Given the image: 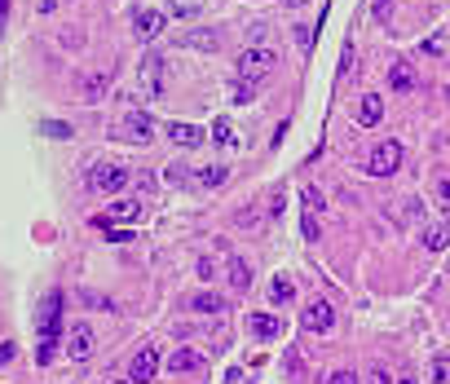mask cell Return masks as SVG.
<instances>
[{
	"instance_id": "obj_1",
	"label": "cell",
	"mask_w": 450,
	"mask_h": 384,
	"mask_svg": "<svg viewBox=\"0 0 450 384\" xmlns=\"http://www.w3.org/2000/svg\"><path fill=\"white\" fill-rule=\"evenodd\" d=\"M58 340H62V292H49L40 309V362H54Z\"/></svg>"
},
{
	"instance_id": "obj_2",
	"label": "cell",
	"mask_w": 450,
	"mask_h": 384,
	"mask_svg": "<svg viewBox=\"0 0 450 384\" xmlns=\"http://www.w3.org/2000/svg\"><path fill=\"white\" fill-rule=\"evenodd\" d=\"M274 66H278L274 49H270V44H252V49L239 58V75H243V80H261V75H270Z\"/></svg>"
},
{
	"instance_id": "obj_3",
	"label": "cell",
	"mask_w": 450,
	"mask_h": 384,
	"mask_svg": "<svg viewBox=\"0 0 450 384\" xmlns=\"http://www.w3.org/2000/svg\"><path fill=\"white\" fill-rule=\"evenodd\" d=\"M89 186H93V194H120V190L128 186V173L115 168V163H93Z\"/></svg>"
},
{
	"instance_id": "obj_4",
	"label": "cell",
	"mask_w": 450,
	"mask_h": 384,
	"mask_svg": "<svg viewBox=\"0 0 450 384\" xmlns=\"http://www.w3.org/2000/svg\"><path fill=\"white\" fill-rule=\"evenodd\" d=\"M397 168H402V146H397V142H380V146L371 150L366 173H371V177H393Z\"/></svg>"
},
{
	"instance_id": "obj_5",
	"label": "cell",
	"mask_w": 450,
	"mask_h": 384,
	"mask_svg": "<svg viewBox=\"0 0 450 384\" xmlns=\"http://www.w3.org/2000/svg\"><path fill=\"white\" fill-rule=\"evenodd\" d=\"M137 85H142L146 97H163V58H159V54H142Z\"/></svg>"
},
{
	"instance_id": "obj_6",
	"label": "cell",
	"mask_w": 450,
	"mask_h": 384,
	"mask_svg": "<svg viewBox=\"0 0 450 384\" xmlns=\"http://www.w3.org/2000/svg\"><path fill=\"white\" fill-rule=\"evenodd\" d=\"M159 376V349L155 345H142L137 354H132V362H128V380L132 384H150Z\"/></svg>"
},
{
	"instance_id": "obj_7",
	"label": "cell",
	"mask_w": 450,
	"mask_h": 384,
	"mask_svg": "<svg viewBox=\"0 0 450 384\" xmlns=\"http://www.w3.org/2000/svg\"><path fill=\"white\" fill-rule=\"evenodd\" d=\"M331 323H336V309H331L327 300H313V305H305V314H300V327H305L309 336H327Z\"/></svg>"
},
{
	"instance_id": "obj_8",
	"label": "cell",
	"mask_w": 450,
	"mask_h": 384,
	"mask_svg": "<svg viewBox=\"0 0 450 384\" xmlns=\"http://www.w3.org/2000/svg\"><path fill=\"white\" fill-rule=\"evenodd\" d=\"M66 354H71L75 362H85L93 354V327L89 323H75L71 331H66Z\"/></svg>"
},
{
	"instance_id": "obj_9",
	"label": "cell",
	"mask_w": 450,
	"mask_h": 384,
	"mask_svg": "<svg viewBox=\"0 0 450 384\" xmlns=\"http://www.w3.org/2000/svg\"><path fill=\"white\" fill-rule=\"evenodd\" d=\"M137 212H142V204H137V199H120V204H111V208H106V216H97L93 225H97V230H111L115 221H132Z\"/></svg>"
},
{
	"instance_id": "obj_10",
	"label": "cell",
	"mask_w": 450,
	"mask_h": 384,
	"mask_svg": "<svg viewBox=\"0 0 450 384\" xmlns=\"http://www.w3.org/2000/svg\"><path fill=\"white\" fill-rule=\"evenodd\" d=\"M204 137H208V132L199 128V124H168V142H173V146L194 150V146H204Z\"/></svg>"
},
{
	"instance_id": "obj_11",
	"label": "cell",
	"mask_w": 450,
	"mask_h": 384,
	"mask_svg": "<svg viewBox=\"0 0 450 384\" xmlns=\"http://www.w3.org/2000/svg\"><path fill=\"white\" fill-rule=\"evenodd\" d=\"M132 31H137V40H155L159 31H163V13L159 9H142L137 23H132Z\"/></svg>"
},
{
	"instance_id": "obj_12",
	"label": "cell",
	"mask_w": 450,
	"mask_h": 384,
	"mask_svg": "<svg viewBox=\"0 0 450 384\" xmlns=\"http://www.w3.org/2000/svg\"><path fill=\"white\" fill-rule=\"evenodd\" d=\"M177 44L181 49H204V54H216V49H221V36H216V31H186Z\"/></svg>"
},
{
	"instance_id": "obj_13",
	"label": "cell",
	"mask_w": 450,
	"mask_h": 384,
	"mask_svg": "<svg viewBox=\"0 0 450 384\" xmlns=\"http://www.w3.org/2000/svg\"><path fill=\"white\" fill-rule=\"evenodd\" d=\"M168 371H204V354L199 349H173Z\"/></svg>"
},
{
	"instance_id": "obj_14",
	"label": "cell",
	"mask_w": 450,
	"mask_h": 384,
	"mask_svg": "<svg viewBox=\"0 0 450 384\" xmlns=\"http://www.w3.org/2000/svg\"><path fill=\"white\" fill-rule=\"evenodd\" d=\"M380 115H385V97H380V93H366L362 106H358V124L371 128V124H380Z\"/></svg>"
},
{
	"instance_id": "obj_15",
	"label": "cell",
	"mask_w": 450,
	"mask_h": 384,
	"mask_svg": "<svg viewBox=\"0 0 450 384\" xmlns=\"http://www.w3.org/2000/svg\"><path fill=\"white\" fill-rule=\"evenodd\" d=\"M389 89H393V93H411V89H415V71H411L406 62H393V66H389Z\"/></svg>"
},
{
	"instance_id": "obj_16",
	"label": "cell",
	"mask_w": 450,
	"mask_h": 384,
	"mask_svg": "<svg viewBox=\"0 0 450 384\" xmlns=\"http://www.w3.org/2000/svg\"><path fill=\"white\" fill-rule=\"evenodd\" d=\"M247 327H252L256 336H265V340H274V336H282V323L274 318V314H252V318H247Z\"/></svg>"
},
{
	"instance_id": "obj_17",
	"label": "cell",
	"mask_w": 450,
	"mask_h": 384,
	"mask_svg": "<svg viewBox=\"0 0 450 384\" xmlns=\"http://www.w3.org/2000/svg\"><path fill=\"white\" fill-rule=\"evenodd\" d=\"M230 287H235V292H247V287H252V265H247L243 256L230 261Z\"/></svg>"
},
{
	"instance_id": "obj_18",
	"label": "cell",
	"mask_w": 450,
	"mask_h": 384,
	"mask_svg": "<svg viewBox=\"0 0 450 384\" xmlns=\"http://www.w3.org/2000/svg\"><path fill=\"white\" fill-rule=\"evenodd\" d=\"M190 309H194V314H221V309H225V300L216 296V292H199V296L190 300Z\"/></svg>"
},
{
	"instance_id": "obj_19",
	"label": "cell",
	"mask_w": 450,
	"mask_h": 384,
	"mask_svg": "<svg viewBox=\"0 0 450 384\" xmlns=\"http://www.w3.org/2000/svg\"><path fill=\"white\" fill-rule=\"evenodd\" d=\"M168 5L177 9V18H204L208 0H168Z\"/></svg>"
},
{
	"instance_id": "obj_20",
	"label": "cell",
	"mask_w": 450,
	"mask_h": 384,
	"mask_svg": "<svg viewBox=\"0 0 450 384\" xmlns=\"http://www.w3.org/2000/svg\"><path fill=\"white\" fill-rule=\"evenodd\" d=\"M194 181H199V186H221V181H225V163H208V168H199Z\"/></svg>"
},
{
	"instance_id": "obj_21",
	"label": "cell",
	"mask_w": 450,
	"mask_h": 384,
	"mask_svg": "<svg viewBox=\"0 0 450 384\" xmlns=\"http://www.w3.org/2000/svg\"><path fill=\"white\" fill-rule=\"evenodd\" d=\"M270 296H274V305H287V300L296 296V283L278 274V278H274V287H270Z\"/></svg>"
},
{
	"instance_id": "obj_22",
	"label": "cell",
	"mask_w": 450,
	"mask_h": 384,
	"mask_svg": "<svg viewBox=\"0 0 450 384\" xmlns=\"http://www.w3.org/2000/svg\"><path fill=\"white\" fill-rule=\"evenodd\" d=\"M128 137H137V142L150 137V120H146V115H128Z\"/></svg>"
},
{
	"instance_id": "obj_23",
	"label": "cell",
	"mask_w": 450,
	"mask_h": 384,
	"mask_svg": "<svg viewBox=\"0 0 450 384\" xmlns=\"http://www.w3.org/2000/svg\"><path fill=\"white\" fill-rule=\"evenodd\" d=\"M252 97H256V80H235V102H252Z\"/></svg>"
},
{
	"instance_id": "obj_24",
	"label": "cell",
	"mask_w": 450,
	"mask_h": 384,
	"mask_svg": "<svg viewBox=\"0 0 450 384\" xmlns=\"http://www.w3.org/2000/svg\"><path fill=\"white\" fill-rule=\"evenodd\" d=\"M212 142H216V146H235V132H230L225 120H212Z\"/></svg>"
},
{
	"instance_id": "obj_25",
	"label": "cell",
	"mask_w": 450,
	"mask_h": 384,
	"mask_svg": "<svg viewBox=\"0 0 450 384\" xmlns=\"http://www.w3.org/2000/svg\"><path fill=\"white\" fill-rule=\"evenodd\" d=\"M446 243H450V235H446V230H424V247H428V252H442Z\"/></svg>"
},
{
	"instance_id": "obj_26",
	"label": "cell",
	"mask_w": 450,
	"mask_h": 384,
	"mask_svg": "<svg viewBox=\"0 0 450 384\" xmlns=\"http://www.w3.org/2000/svg\"><path fill=\"white\" fill-rule=\"evenodd\" d=\"M450 380V358H437L432 362V384H446Z\"/></svg>"
},
{
	"instance_id": "obj_27",
	"label": "cell",
	"mask_w": 450,
	"mask_h": 384,
	"mask_svg": "<svg viewBox=\"0 0 450 384\" xmlns=\"http://www.w3.org/2000/svg\"><path fill=\"white\" fill-rule=\"evenodd\" d=\"M366 384H393V376L385 371V366H371V371H366Z\"/></svg>"
},
{
	"instance_id": "obj_28",
	"label": "cell",
	"mask_w": 450,
	"mask_h": 384,
	"mask_svg": "<svg viewBox=\"0 0 450 384\" xmlns=\"http://www.w3.org/2000/svg\"><path fill=\"white\" fill-rule=\"evenodd\" d=\"M168 181H173V186H186V181H190V173L181 168V163H173V168H168Z\"/></svg>"
},
{
	"instance_id": "obj_29",
	"label": "cell",
	"mask_w": 450,
	"mask_h": 384,
	"mask_svg": "<svg viewBox=\"0 0 450 384\" xmlns=\"http://www.w3.org/2000/svg\"><path fill=\"white\" fill-rule=\"evenodd\" d=\"M327 384H358V376H354V371H331Z\"/></svg>"
},
{
	"instance_id": "obj_30",
	"label": "cell",
	"mask_w": 450,
	"mask_h": 384,
	"mask_svg": "<svg viewBox=\"0 0 450 384\" xmlns=\"http://www.w3.org/2000/svg\"><path fill=\"white\" fill-rule=\"evenodd\" d=\"M102 89H106V80L93 75V80H89V102H97V97H102Z\"/></svg>"
},
{
	"instance_id": "obj_31",
	"label": "cell",
	"mask_w": 450,
	"mask_h": 384,
	"mask_svg": "<svg viewBox=\"0 0 450 384\" xmlns=\"http://www.w3.org/2000/svg\"><path fill=\"white\" fill-rule=\"evenodd\" d=\"M296 44L309 49V44H313V27H296Z\"/></svg>"
},
{
	"instance_id": "obj_32",
	"label": "cell",
	"mask_w": 450,
	"mask_h": 384,
	"mask_svg": "<svg viewBox=\"0 0 450 384\" xmlns=\"http://www.w3.org/2000/svg\"><path fill=\"white\" fill-rule=\"evenodd\" d=\"M305 239H318V221H313V212H305V230H300Z\"/></svg>"
},
{
	"instance_id": "obj_33",
	"label": "cell",
	"mask_w": 450,
	"mask_h": 384,
	"mask_svg": "<svg viewBox=\"0 0 450 384\" xmlns=\"http://www.w3.org/2000/svg\"><path fill=\"white\" fill-rule=\"evenodd\" d=\"M44 132H49V137H66L71 128H66V124H58V120H49V124H44Z\"/></svg>"
},
{
	"instance_id": "obj_34",
	"label": "cell",
	"mask_w": 450,
	"mask_h": 384,
	"mask_svg": "<svg viewBox=\"0 0 450 384\" xmlns=\"http://www.w3.org/2000/svg\"><path fill=\"white\" fill-rule=\"evenodd\" d=\"M106 239H111V243H128L132 230H106Z\"/></svg>"
},
{
	"instance_id": "obj_35",
	"label": "cell",
	"mask_w": 450,
	"mask_h": 384,
	"mask_svg": "<svg viewBox=\"0 0 450 384\" xmlns=\"http://www.w3.org/2000/svg\"><path fill=\"white\" fill-rule=\"evenodd\" d=\"M305 208H309V212L323 208V194H318V190H305Z\"/></svg>"
},
{
	"instance_id": "obj_36",
	"label": "cell",
	"mask_w": 450,
	"mask_h": 384,
	"mask_svg": "<svg viewBox=\"0 0 450 384\" xmlns=\"http://www.w3.org/2000/svg\"><path fill=\"white\" fill-rule=\"evenodd\" d=\"M437 199H442V204L450 208V177H446V181H442V186H437Z\"/></svg>"
},
{
	"instance_id": "obj_37",
	"label": "cell",
	"mask_w": 450,
	"mask_h": 384,
	"mask_svg": "<svg viewBox=\"0 0 450 384\" xmlns=\"http://www.w3.org/2000/svg\"><path fill=\"white\" fill-rule=\"evenodd\" d=\"M13 358V345H0V362H9Z\"/></svg>"
},
{
	"instance_id": "obj_38",
	"label": "cell",
	"mask_w": 450,
	"mask_h": 384,
	"mask_svg": "<svg viewBox=\"0 0 450 384\" xmlns=\"http://www.w3.org/2000/svg\"><path fill=\"white\" fill-rule=\"evenodd\" d=\"M282 5H287V9H300V5H309V0H282Z\"/></svg>"
},
{
	"instance_id": "obj_39",
	"label": "cell",
	"mask_w": 450,
	"mask_h": 384,
	"mask_svg": "<svg viewBox=\"0 0 450 384\" xmlns=\"http://www.w3.org/2000/svg\"><path fill=\"white\" fill-rule=\"evenodd\" d=\"M397 384H415V376H411V371H402V376H397Z\"/></svg>"
},
{
	"instance_id": "obj_40",
	"label": "cell",
	"mask_w": 450,
	"mask_h": 384,
	"mask_svg": "<svg viewBox=\"0 0 450 384\" xmlns=\"http://www.w3.org/2000/svg\"><path fill=\"white\" fill-rule=\"evenodd\" d=\"M115 384H132V380H115Z\"/></svg>"
}]
</instances>
